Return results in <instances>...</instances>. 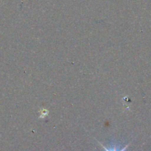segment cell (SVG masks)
<instances>
[{
	"mask_svg": "<svg viewBox=\"0 0 151 151\" xmlns=\"http://www.w3.org/2000/svg\"><path fill=\"white\" fill-rule=\"evenodd\" d=\"M100 145H101V144H100ZM101 146H102V147H103V148L104 149L105 151H117V150H116V148H114V149H112V150H109V149H107V148H106V147H105L103 145H101ZM128 145H127L126 147H124L123 149H122V150H119V151H125V150H126V148H127V147H128Z\"/></svg>",
	"mask_w": 151,
	"mask_h": 151,
	"instance_id": "obj_1",
	"label": "cell"
}]
</instances>
